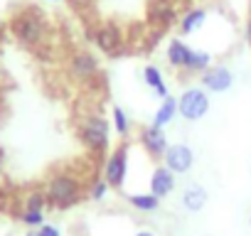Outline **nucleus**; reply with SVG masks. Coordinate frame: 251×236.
<instances>
[{
    "label": "nucleus",
    "mask_w": 251,
    "mask_h": 236,
    "mask_svg": "<svg viewBox=\"0 0 251 236\" xmlns=\"http://www.w3.org/2000/svg\"><path fill=\"white\" fill-rule=\"evenodd\" d=\"M111 121H106L103 113H84L76 123V138L81 141V145L94 155V158H103L111 153Z\"/></svg>",
    "instance_id": "nucleus-2"
},
{
    "label": "nucleus",
    "mask_w": 251,
    "mask_h": 236,
    "mask_svg": "<svg viewBox=\"0 0 251 236\" xmlns=\"http://www.w3.org/2000/svg\"><path fill=\"white\" fill-rule=\"evenodd\" d=\"M18 219L27 226V229H40L45 224V212H32V209H23L18 214Z\"/></svg>",
    "instance_id": "nucleus-23"
},
{
    "label": "nucleus",
    "mask_w": 251,
    "mask_h": 236,
    "mask_svg": "<svg viewBox=\"0 0 251 236\" xmlns=\"http://www.w3.org/2000/svg\"><path fill=\"white\" fill-rule=\"evenodd\" d=\"M244 40H246L249 47H251V15H249V20H246V25H244Z\"/></svg>",
    "instance_id": "nucleus-27"
},
{
    "label": "nucleus",
    "mask_w": 251,
    "mask_h": 236,
    "mask_svg": "<svg viewBox=\"0 0 251 236\" xmlns=\"http://www.w3.org/2000/svg\"><path fill=\"white\" fill-rule=\"evenodd\" d=\"M108 192H111V185H108L101 175H96V177L86 185V197H89L91 202H103V199L108 197Z\"/></svg>",
    "instance_id": "nucleus-22"
},
{
    "label": "nucleus",
    "mask_w": 251,
    "mask_h": 236,
    "mask_svg": "<svg viewBox=\"0 0 251 236\" xmlns=\"http://www.w3.org/2000/svg\"><path fill=\"white\" fill-rule=\"evenodd\" d=\"M148 20H151V25H155L160 30V27H168L177 20V10L170 0H151L148 3Z\"/></svg>",
    "instance_id": "nucleus-13"
},
{
    "label": "nucleus",
    "mask_w": 251,
    "mask_h": 236,
    "mask_svg": "<svg viewBox=\"0 0 251 236\" xmlns=\"http://www.w3.org/2000/svg\"><path fill=\"white\" fill-rule=\"evenodd\" d=\"M111 128L121 138V143H126L131 138V118H128V113H126V108H121V106L111 108Z\"/></svg>",
    "instance_id": "nucleus-18"
},
{
    "label": "nucleus",
    "mask_w": 251,
    "mask_h": 236,
    "mask_svg": "<svg viewBox=\"0 0 251 236\" xmlns=\"http://www.w3.org/2000/svg\"><path fill=\"white\" fill-rule=\"evenodd\" d=\"M67 71L74 81H79L81 86H89L94 81H99L101 71H99V59L94 52L89 49H76L72 57H69V64H67Z\"/></svg>",
    "instance_id": "nucleus-6"
},
{
    "label": "nucleus",
    "mask_w": 251,
    "mask_h": 236,
    "mask_svg": "<svg viewBox=\"0 0 251 236\" xmlns=\"http://www.w3.org/2000/svg\"><path fill=\"white\" fill-rule=\"evenodd\" d=\"M200 86L209 94H224L234 86V74L224 64H212L204 74H200Z\"/></svg>",
    "instance_id": "nucleus-10"
},
{
    "label": "nucleus",
    "mask_w": 251,
    "mask_h": 236,
    "mask_svg": "<svg viewBox=\"0 0 251 236\" xmlns=\"http://www.w3.org/2000/svg\"><path fill=\"white\" fill-rule=\"evenodd\" d=\"M128 165H131V148L128 143H121L116 145L101 167V177L111 185V189H123L126 180H128Z\"/></svg>",
    "instance_id": "nucleus-4"
},
{
    "label": "nucleus",
    "mask_w": 251,
    "mask_h": 236,
    "mask_svg": "<svg viewBox=\"0 0 251 236\" xmlns=\"http://www.w3.org/2000/svg\"><path fill=\"white\" fill-rule=\"evenodd\" d=\"M143 81H146V86L153 89V94H155L160 101L170 96V89H168V81H165L160 67H155V64H146V67H143Z\"/></svg>",
    "instance_id": "nucleus-15"
},
{
    "label": "nucleus",
    "mask_w": 251,
    "mask_h": 236,
    "mask_svg": "<svg viewBox=\"0 0 251 236\" xmlns=\"http://www.w3.org/2000/svg\"><path fill=\"white\" fill-rule=\"evenodd\" d=\"M128 204L136 209V212H143V214H151L160 207V199L151 192H136V194H128Z\"/></svg>",
    "instance_id": "nucleus-20"
},
{
    "label": "nucleus",
    "mask_w": 251,
    "mask_h": 236,
    "mask_svg": "<svg viewBox=\"0 0 251 236\" xmlns=\"http://www.w3.org/2000/svg\"><path fill=\"white\" fill-rule=\"evenodd\" d=\"M249 226H251V216H249Z\"/></svg>",
    "instance_id": "nucleus-32"
},
{
    "label": "nucleus",
    "mask_w": 251,
    "mask_h": 236,
    "mask_svg": "<svg viewBox=\"0 0 251 236\" xmlns=\"http://www.w3.org/2000/svg\"><path fill=\"white\" fill-rule=\"evenodd\" d=\"M214 64V59H212V54L207 52V49H195L192 47V54H190V62H187V74H204L209 67Z\"/></svg>",
    "instance_id": "nucleus-19"
},
{
    "label": "nucleus",
    "mask_w": 251,
    "mask_h": 236,
    "mask_svg": "<svg viewBox=\"0 0 251 236\" xmlns=\"http://www.w3.org/2000/svg\"><path fill=\"white\" fill-rule=\"evenodd\" d=\"M175 116H177V98H173V96H168V98H163L160 101V106L155 108V113H153V126H158V128H165V126H170L173 121H175Z\"/></svg>",
    "instance_id": "nucleus-17"
},
{
    "label": "nucleus",
    "mask_w": 251,
    "mask_h": 236,
    "mask_svg": "<svg viewBox=\"0 0 251 236\" xmlns=\"http://www.w3.org/2000/svg\"><path fill=\"white\" fill-rule=\"evenodd\" d=\"M45 194H47V202H50V209H57V212H67L72 207H76L84 197H86V185H84V177H79L74 170H54L45 185H42Z\"/></svg>",
    "instance_id": "nucleus-1"
},
{
    "label": "nucleus",
    "mask_w": 251,
    "mask_h": 236,
    "mask_svg": "<svg viewBox=\"0 0 251 236\" xmlns=\"http://www.w3.org/2000/svg\"><path fill=\"white\" fill-rule=\"evenodd\" d=\"M45 3H62V0H45Z\"/></svg>",
    "instance_id": "nucleus-30"
},
{
    "label": "nucleus",
    "mask_w": 251,
    "mask_h": 236,
    "mask_svg": "<svg viewBox=\"0 0 251 236\" xmlns=\"http://www.w3.org/2000/svg\"><path fill=\"white\" fill-rule=\"evenodd\" d=\"M133 236H155V234H153V231H148V229H138Z\"/></svg>",
    "instance_id": "nucleus-28"
},
{
    "label": "nucleus",
    "mask_w": 251,
    "mask_h": 236,
    "mask_svg": "<svg viewBox=\"0 0 251 236\" xmlns=\"http://www.w3.org/2000/svg\"><path fill=\"white\" fill-rule=\"evenodd\" d=\"M163 165L175 175H187L195 165V150L187 143H170V148L163 158Z\"/></svg>",
    "instance_id": "nucleus-9"
},
{
    "label": "nucleus",
    "mask_w": 251,
    "mask_h": 236,
    "mask_svg": "<svg viewBox=\"0 0 251 236\" xmlns=\"http://www.w3.org/2000/svg\"><path fill=\"white\" fill-rule=\"evenodd\" d=\"M141 145H143V150L148 153V158L151 160H163L165 158V153H168V148H170V141H168V133H165V128H158V126H146V128H141Z\"/></svg>",
    "instance_id": "nucleus-8"
},
{
    "label": "nucleus",
    "mask_w": 251,
    "mask_h": 236,
    "mask_svg": "<svg viewBox=\"0 0 251 236\" xmlns=\"http://www.w3.org/2000/svg\"><path fill=\"white\" fill-rule=\"evenodd\" d=\"M175 185H177V175L170 172L165 165H158L153 172H151V182H148V192L155 194L158 199H165L175 192Z\"/></svg>",
    "instance_id": "nucleus-11"
},
{
    "label": "nucleus",
    "mask_w": 251,
    "mask_h": 236,
    "mask_svg": "<svg viewBox=\"0 0 251 236\" xmlns=\"http://www.w3.org/2000/svg\"><path fill=\"white\" fill-rule=\"evenodd\" d=\"M23 209H32V212H47L50 209V202H47V194L42 187H35V189H27L25 197H23Z\"/></svg>",
    "instance_id": "nucleus-21"
},
{
    "label": "nucleus",
    "mask_w": 251,
    "mask_h": 236,
    "mask_svg": "<svg viewBox=\"0 0 251 236\" xmlns=\"http://www.w3.org/2000/svg\"><path fill=\"white\" fill-rule=\"evenodd\" d=\"M190 54H192V47H190L185 40H180V37H173V40L168 42V47H165V59H168V64H170L173 69H177V71H185V69H187Z\"/></svg>",
    "instance_id": "nucleus-14"
},
{
    "label": "nucleus",
    "mask_w": 251,
    "mask_h": 236,
    "mask_svg": "<svg viewBox=\"0 0 251 236\" xmlns=\"http://www.w3.org/2000/svg\"><path fill=\"white\" fill-rule=\"evenodd\" d=\"M209 113V94L202 86H187L177 96V116L190 123H197Z\"/></svg>",
    "instance_id": "nucleus-5"
},
{
    "label": "nucleus",
    "mask_w": 251,
    "mask_h": 236,
    "mask_svg": "<svg viewBox=\"0 0 251 236\" xmlns=\"http://www.w3.org/2000/svg\"><path fill=\"white\" fill-rule=\"evenodd\" d=\"M37 236H62V231H59V226H54V224H42L40 229H37Z\"/></svg>",
    "instance_id": "nucleus-24"
},
{
    "label": "nucleus",
    "mask_w": 251,
    "mask_h": 236,
    "mask_svg": "<svg viewBox=\"0 0 251 236\" xmlns=\"http://www.w3.org/2000/svg\"><path fill=\"white\" fill-rule=\"evenodd\" d=\"M0 30H3V18H0Z\"/></svg>",
    "instance_id": "nucleus-31"
},
{
    "label": "nucleus",
    "mask_w": 251,
    "mask_h": 236,
    "mask_svg": "<svg viewBox=\"0 0 251 236\" xmlns=\"http://www.w3.org/2000/svg\"><path fill=\"white\" fill-rule=\"evenodd\" d=\"M25 236H37V229H30V231H27Z\"/></svg>",
    "instance_id": "nucleus-29"
},
{
    "label": "nucleus",
    "mask_w": 251,
    "mask_h": 236,
    "mask_svg": "<svg viewBox=\"0 0 251 236\" xmlns=\"http://www.w3.org/2000/svg\"><path fill=\"white\" fill-rule=\"evenodd\" d=\"M10 32L13 37L27 47V49H37L45 45L47 40V23H45V15L37 10V8H25L20 13L13 15L10 20Z\"/></svg>",
    "instance_id": "nucleus-3"
},
{
    "label": "nucleus",
    "mask_w": 251,
    "mask_h": 236,
    "mask_svg": "<svg viewBox=\"0 0 251 236\" xmlns=\"http://www.w3.org/2000/svg\"><path fill=\"white\" fill-rule=\"evenodd\" d=\"M207 202H209V192H207L200 182L185 185L182 197H180V204H182V209H185L187 214H200V212L207 207Z\"/></svg>",
    "instance_id": "nucleus-12"
},
{
    "label": "nucleus",
    "mask_w": 251,
    "mask_h": 236,
    "mask_svg": "<svg viewBox=\"0 0 251 236\" xmlns=\"http://www.w3.org/2000/svg\"><path fill=\"white\" fill-rule=\"evenodd\" d=\"M91 40H94V45L101 54L121 57V52H123V30L116 23H101L91 32Z\"/></svg>",
    "instance_id": "nucleus-7"
},
{
    "label": "nucleus",
    "mask_w": 251,
    "mask_h": 236,
    "mask_svg": "<svg viewBox=\"0 0 251 236\" xmlns=\"http://www.w3.org/2000/svg\"><path fill=\"white\" fill-rule=\"evenodd\" d=\"M67 3L74 8V10H89V8H94L99 0H67Z\"/></svg>",
    "instance_id": "nucleus-25"
},
{
    "label": "nucleus",
    "mask_w": 251,
    "mask_h": 236,
    "mask_svg": "<svg viewBox=\"0 0 251 236\" xmlns=\"http://www.w3.org/2000/svg\"><path fill=\"white\" fill-rule=\"evenodd\" d=\"M10 209V199H8V192L0 189V212H8Z\"/></svg>",
    "instance_id": "nucleus-26"
},
{
    "label": "nucleus",
    "mask_w": 251,
    "mask_h": 236,
    "mask_svg": "<svg viewBox=\"0 0 251 236\" xmlns=\"http://www.w3.org/2000/svg\"><path fill=\"white\" fill-rule=\"evenodd\" d=\"M207 18H209V13H207L204 8H190V10L180 18V32H182V35H195V32H200V30L207 25Z\"/></svg>",
    "instance_id": "nucleus-16"
}]
</instances>
